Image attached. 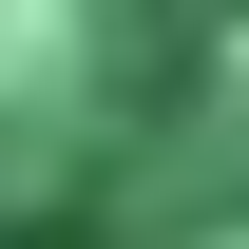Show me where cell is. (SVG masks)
Segmentation results:
<instances>
[{
    "label": "cell",
    "instance_id": "obj_1",
    "mask_svg": "<svg viewBox=\"0 0 249 249\" xmlns=\"http://www.w3.org/2000/svg\"><path fill=\"white\" fill-rule=\"evenodd\" d=\"M0 249H249V0H0Z\"/></svg>",
    "mask_w": 249,
    "mask_h": 249
}]
</instances>
